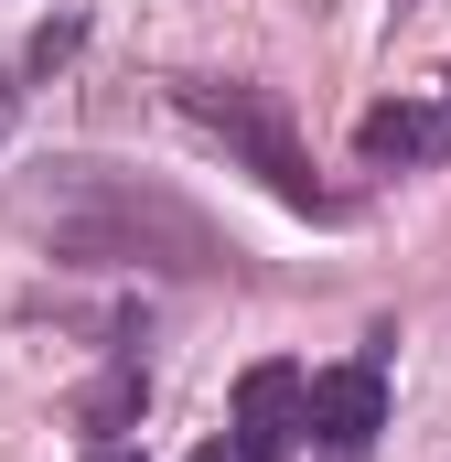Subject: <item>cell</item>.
Returning a JSON list of instances; mask_svg holds the SVG:
<instances>
[{"label": "cell", "instance_id": "277c9868", "mask_svg": "<svg viewBox=\"0 0 451 462\" xmlns=\"http://www.w3.org/2000/svg\"><path fill=\"white\" fill-rule=\"evenodd\" d=\"M301 430H312V376L301 365H247L236 376V452L247 462H290Z\"/></svg>", "mask_w": 451, "mask_h": 462}, {"label": "cell", "instance_id": "3957f363", "mask_svg": "<svg viewBox=\"0 0 451 462\" xmlns=\"http://www.w3.org/2000/svg\"><path fill=\"white\" fill-rule=\"evenodd\" d=\"M376 430H387V376H376V355L323 365V376H312V441H323L334 462H365Z\"/></svg>", "mask_w": 451, "mask_h": 462}, {"label": "cell", "instance_id": "6da1fadb", "mask_svg": "<svg viewBox=\"0 0 451 462\" xmlns=\"http://www.w3.org/2000/svg\"><path fill=\"white\" fill-rule=\"evenodd\" d=\"M11 226L54 269H151V280H216L226 247L216 216H194L172 183H140L108 162H43L11 183Z\"/></svg>", "mask_w": 451, "mask_h": 462}, {"label": "cell", "instance_id": "5b68a950", "mask_svg": "<svg viewBox=\"0 0 451 462\" xmlns=\"http://www.w3.org/2000/svg\"><path fill=\"white\" fill-rule=\"evenodd\" d=\"M441 140H451V118L409 108V97H398V108H365V129H354V151H365V162H430Z\"/></svg>", "mask_w": 451, "mask_h": 462}, {"label": "cell", "instance_id": "ba28073f", "mask_svg": "<svg viewBox=\"0 0 451 462\" xmlns=\"http://www.w3.org/2000/svg\"><path fill=\"white\" fill-rule=\"evenodd\" d=\"M194 462H247V452H236V441H205V452H194Z\"/></svg>", "mask_w": 451, "mask_h": 462}, {"label": "cell", "instance_id": "9c48e42d", "mask_svg": "<svg viewBox=\"0 0 451 462\" xmlns=\"http://www.w3.org/2000/svg\"><path fill=\"white\" fill-rule=\"evenodd\" d=\"M87 462H140V452H118V441H108V452H87Z\"/></svg>", "mask_w": 451, "mask_h": 462}, {"label": "cell", "instance_id": "8992f818", "mask_svg": "<svg viewBox=\"0 0 451 462\" xmlns=\"http://www.w3.org/2000/svg\"><path fill=\"white\" fill-rule=\"evenodd\" d=\"M140 398H151V387H140V365L118 355L108 376H97V387L76 398V420H87V430H129V420H140Z\"/></svg>", "mask_w": 451, "mask_h": 462}, {"label": "cell", "instance_id": "52a82bcc", "mask_svg": "<svg viewBox=\"0 0 451 462\" xmlns=\"http://www.w3.org/2000/svg\"><path fill=\"white\" fill-rule=\"evenodd\" d=\"M11 118H22V76H0V140H11Z\"/></svg>", "mask_w": 451, "mask_h": 462}, {"label": "cell", "instance_id": "7a4b0ae2", "mask_svg": "<svg viewBox=\"0 0 451 462\" xmlns=\"http://www.w3.org/2000/svg\"><path fill=\"white\" fill-rule=\"evenodd\" d=\"M172 97H183V118H194V129H216V140L258 172V183H269V194H280V205H290V216H344L334 183H312V151H301V129H290V108H280L269 87H236V76H183Z\"/></svg>", "mask_w": 451, "mask_h": 462}]
</instances>
